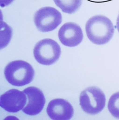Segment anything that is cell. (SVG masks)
Returning a JSON list of instances; mask_svg holds the SVG:
<instances>
[{
  "label": "cell",
  "instance_id": "obj_1",
  "mask_svg": "<svg viewBox=\"0 0 119 120\" xmlns=\"http://www.w3.org/2000/svg\"><path fill=\"white\" fill-rule=\"evenodd\" d=\"M85 31L91 42L102 45L107 44L113 38L115 29L110 19L104 16L97 15L88 21Z\"/></svg>",
  "mask_w": 119,
  "mask_h": 120
},
{
  "label": "cell",
  "instance_id": "obj_2",
  "mask_svg": "<svg viewBox=\"0 0 119 120\" xmlns=\"http://www.w3.org/2000/svg\"><path fill=\"white\" fill-rule=\"evenodd\" d=\"M4 74L10 84L20 87L27 85L33 81L35 71L29 63L18 60L11 62L6 66Z\"/></svg>",
  "mask_w": 119,
  "mask_h": 120
},
{
  "label": "cell",
  "instance_id": "obj_3",
  "mask_svg": "<svg viewBox=\"0 0 119 120\" xmlns=\"http://www.w3.org/2000/svg\"><path fill=\"white\" fill-rule=\"evenodd\" d=\"M105 101L104 93L95 86L86 88L81 92L79 96V104L82 109L91 115L101 112L105 108Z\"/></svg>",
  "mask_w": 119,
  "mask_h": 120
},
{
  "label": "cell",
  "instance_id": "obj_4",
  "mask_svg": "<svg viewBox=\"0 0 119 120\" xmlns=\"http://www.w3.org/2000/svg\"><path fill=\"white\" fill-rule=\"evenodd\" d=\"M60 46L54 40L42 39L36 44L33 49L34 56L39 64L50 65L59 59L61 55Z\"/></svg>",
  "mask_w": 119,
  "mask_h": 120
},
{
  "label": "cell",
  "instance_id": "obj_5",
  "mask_svg": "<svg viewBox=\"0 0 119 120\" xmlns=\"http://www.w3.org/2000/svg\"><path fill=\"white\" fill-rule=\"evenodd\" d=\"M61 13L56 9L46 7L35 13L34 21L40 31L47 32L54 30L62 22Z\"/></svg>",
  "mask_w": 119,
  "mask_h": 120
},
{
  "label": "cell",
  "instance_id": "obj_6",
  "mask_svg": "<svg viewBox=\"0 0 119 120\" xmlns=\"http://www.w3.org/2000/svg\"><path fill=\"white\" fill-rule=\"evenodd\" d=\"M26 95L24 92L18 89L9 90L1 96L0 106L9 112H18L27 104V97Z\"/></svg>",
  "mask_w": 119,
  "mask_h": 120
},
{
  "label": "cell",
  "instance_id": "obj_7",
  "mask_svg": "<svg viewBox=\"0 0 119 120\" xmlns=\"http://www.w3.org/2000/svg\"><path fill=\"white\" fill-rule=\"evenodd\" d=\"M27 95V102L22 109L25 114L36 116L40 113L45 104V98L43 93L39 88L31 86L23 91Z\"/></svg>",
  "mask_w": 119,
  "mask_h": 120
},
{
  "label": "cell",
  "instance_id": "obj_8",
  "mask_svg": "<svg viewBox=\"0 0 119 120\" xmlns=\"http://www.w3.org/2000/svg\"><path fill=\"white\" fill-rule=\"evenodd\" d=\"M58 38L62 45L68 47H74L82 42L84 34L78 24L68 22L63 25L59 29Z\"/></svg>",
  "mask_w": 119,
  "mask_h": 120
},
{
  "label": "cell",
  "instance_id": "obj_9",
  "mask_svg": "<svg viewBox=\"0 0 119 120\" xmlns=\"http://www.w3.org/2000/svg\"><path fill=\"white\" fill-rule=\"evenodd\" d=\"M48 116L54 120H68L74 115L71 105L62 98L54 99L49 102L46 109Z\"/></svg>",
  "mask_w": 119,
  "mask_h": 120
},
{
  "label": "cell",
  "instance_id": "obj_10",
  "mask_svg": "<svg viewBox=\"0 0 119 120\" xmlns=\"http://www.w3.org/2000/svg\"><path fill=\"white\" fill-rule=\"evenodd\" d=\"M55 4L61 10L68 14L77 11L81 5L82 0H53Z\"/></svg>",
  "mask_w": 119,
  "mask_h": 120
},
{
  "label": "cell",
  "instance_id": "obj_11",
  "mask_svg": "<svg viewBox=\"0 0 119 120\" xmlns=\"http://www.w3.org/2000/svg\"><path fill=\"white\" fill-rule=\"evenodd\" d=\"M109 112L114 117L119 119V91L112 95L108 102Z\"/></svg>",
  "mask_w": 119,
  "mask_h": 120
},
{
  "label": "cell",
  "instance_id": "obj_12",
  "mask_svg": "<svg viewBox=\"0 0 119 120\" xmlns=\"http://www.w3.org/2000/svg\"><path fill=\"white\" fill-rule=\"evenodd\" d=\"M12 37V29L10 27L1 21V49L7 45Z\"/></svg>",
  "mask_w": 119,
  "mask_h": 120
},
{
  "label": "cell",
  "instance_id": "obj_13",
  "mask_svg": "<svg viewBox=\"0 0 119 120\" xmlns=\"http://www.w3.org/2000/svg\"><path fill=\"white\" fill-rule=\"evenodd\" d=\"M14 1V0H1V7H4L5 6H7L10 4L11 3Z\"/></svg>",
  "mask_w": 119,
  "mask_h": 120
},
{
  "label": "cell",
  "instance_id": "obj_14",
  "mask_svg": "<svg viewBox=\"0 0 119 120\" xmlns=\"http://www.w3.org/2000/svg\"><path fill=\"white\" fill-rule=\"evenodd\" d=\"M117 27L118 30L119 32V15L118 16L117 20Z\"/></svg>",
  "mask_w": 119,
  "mask_h": 120
}]
</instances>
